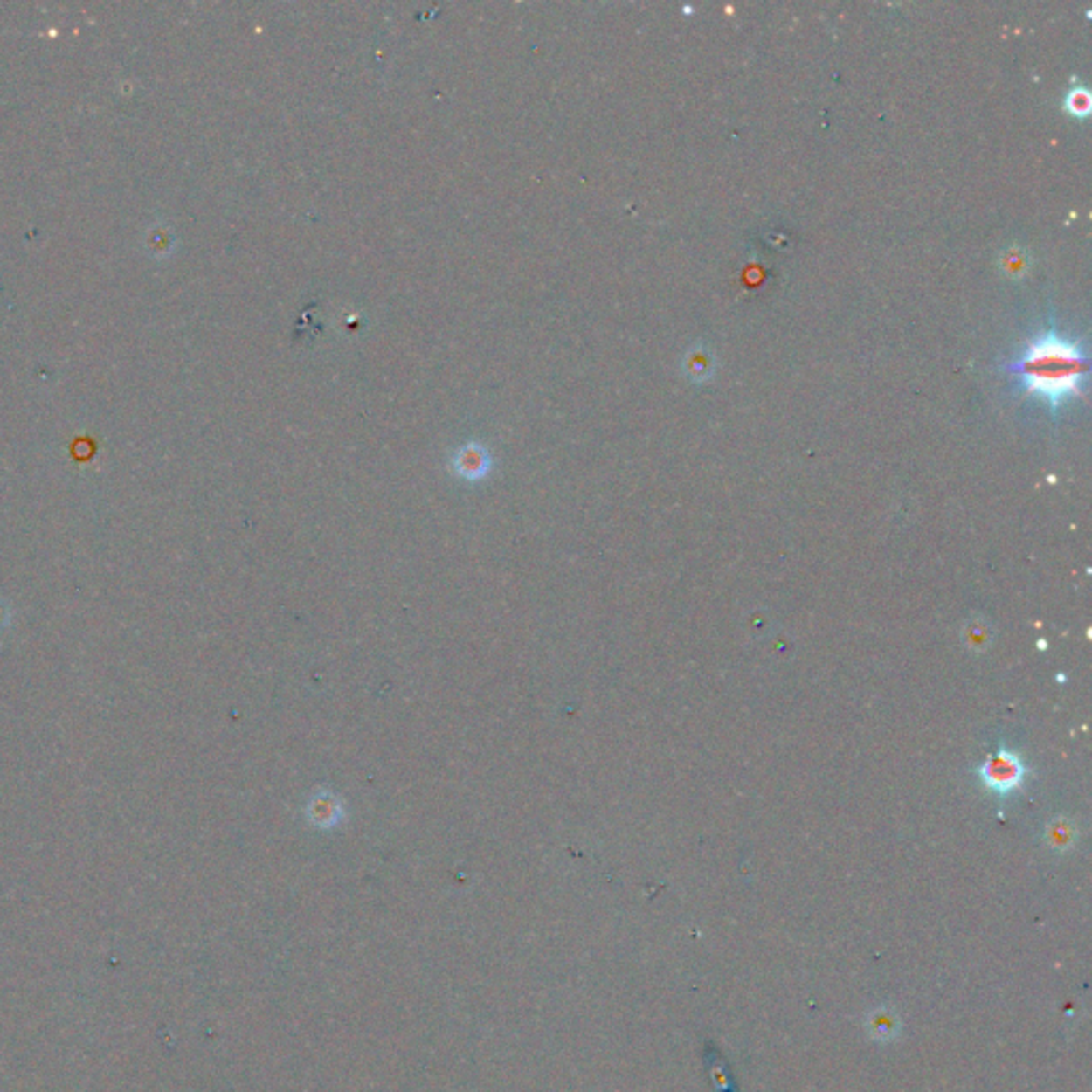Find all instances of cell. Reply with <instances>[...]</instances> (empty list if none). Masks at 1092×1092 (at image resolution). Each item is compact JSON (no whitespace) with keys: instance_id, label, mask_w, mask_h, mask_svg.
Instances as JSON below:
<instances>
[{"instance_id":"obj_1","label":"cell","mask_w":1092,"mask_h":1092,"mask_svg":"<svg viewBox=\"0 0 1092 1092\" xmlns=\"http://www.w3.org/2000/svg\"><path fill=\"white\" fill-rule=\"evenodd\" d=\"M1007 371L1016 376L1028 395L1058 410L1067 399L1082 395L1089 367L1077 342L1046 333L1033 340L1016 363L1007 365Z\"/></svg>"},{"instance_id":"obj_2","label":"cell","mask_w":1092,"mask_h":1092,"mask_svg":"<svg viewBox=\"0 0 1092 1092\" xmlns=\"http://www.w3.org/2000/svg\"><path fill=\"white\" fill-rule=\"evenodd\" d=\"M1026 777V766L1012 749L1001 747L994 756H990L979 768V779L990 791L999 796H1007L1019 790Z\"/></svg>"},{"instance_id":"obj_3","label":"cell","mask_w":1092,"mask_h":1092,"mask_svg":"<svg viewBox=\"0 0 1092 1092\" xmlns=\"http://www.w3.org/2000/svg\"><path fill=\"white\" fill-rule=\"evenodd\" d=\"M864 1028H867L868 1037L877 1043H890L901 1035L902 1031V1022L901 1016L896 1013V1009L888 1007V1005H879V1007H873L871 1012L867 1013L864 1018Z\"/></svg>"},{"instance_id":"obj_4","label":"cell","mask_w":1092,"mask_h":1092,"mask_svg":"<svg viewBox=\"0 0 1092 1092\" xmlns=\"http://www.w3.org/2000/svg\"><path fill=\"white\" fill-rule=\"evenodd\" d=\"M306 813L314 826L333 828V826H337L344 819V806H342L337 796L328 794V791H318V794L312 796Z\"/></svg>"},{"instance_id":"obj_5","label":"cell","mask_w":1092,"mask_h":1092,"mask_svg":"<svg viewBox=\"0 0 1092 1092\" xmlns=\"http://www.w3.org/2000/svg\"><path fill=\"white\" fill-rule=\"evenodd\" d=\"M455 470L467 480H478L489 472V457L482 448L466 446L455 459Z\"/></svg>"},{"instance_id":"obj_6","label":"cell","mask_w":1092,"mask_h":1092,"mask_svg":"<svg viewBox=\"0 0 1092 1092\" xmlns=\"http://www.w3.org/2000/svg\"><path fill=\"white\" fill-rule=\"evenodd\" d=\"M1074 839H1075V830L1069 821L1056 819L1054 824L1047 826V843H1050V847H1054L1056 852L1069 849L1071 845H1074Z\"/></svg>"},{"instance_id":"obj_7","label":"cell","mask_w":1092,"mask_h":1092,"mask_svg":"<svg viewBox=\"0 0 1092 1092\" xmlns=\"http://www.w3.org/2000/svg\"><path fill=\"white\" fill-rule=\"evenodd\" d=\"M1090 103H1092V99H1090L1089 90L1077 86V88H1071L1069 94L1065 96L1062 107H1065L1067 114L1074 115V118H1086V115L1090 114Z\"/></svg>"},{"instance_id":"obj_8","label":"cell","mask_w":1092,"mask_h":1092,"mask_svg":"<svg viewBox=\"0 0 1092 1092\" xmlns=\"http://www.w3.org/2000/svg\"><path fill=\"white\" fill-rule=\"evenodd\" d=\"M964 642L973 651H982L992 642V632H990V627L985 623L971 621L964 630Z\"/></svg>"},{"instance_id":"obj_9","label":"cell","mask_w":1092,"mask_h":1092,"mask_svg":"<svg viewBox=\"0 0 1092 1092\" xmlns=\"http://www.w3.org/2000/svg\"><path fill=\"white\" fill-rule=\"evenodd\" d=\"M688 371L692 374L694 380L708 378L710 371H713V361L702 350H695L688 356Z\"/></svg>"},{"instance_id":"obj_10","label":"cell","mask_w":1092,"mask_h":1092,"mask_svg":"<svg viewBox=\"0 0 1092 1092\" xmlns=\"http://www.w3.org/2000/svg\"><path fill=\"white\" fill-rule=\"evenodd\" d=\"M1005 263H1009L1007 272L1012 273V275H1018V273H1022V272H1024V259H1022V256H1013V254H1009L1007 259H1005Z\"/></svg>"}]
</instances>
